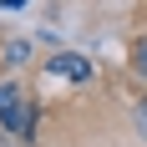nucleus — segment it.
Segmentation results:
<instances>
[{"mask_svg":"<svg viewBox=\"0 0 147 147\" xmlns=\"http://www.w3.org/2000/svg\"><path fill=\"white\" fill-rule=\"evenodd\" d=\"M0 122H5V132L36 137V112H26V91L15 81H0Z\"/></svg>","mask_w":147,"mask_h":147,"instance_id":"obj_1","label":"nucleus"},{"mask_svg":"<svg viewBox=\"0 0 147 147\" xmlns=\"http://www.w3.org/2000/svg\"><path fill=\"white\" fill-rule=\"evenodd\" d=\"M46 76H61V81H91V61L76 56V51H61V56L46 61Z\"/></svg>","mask_w":147,"mask_h":147,"instance_id":"obj_2","label":"nucleus"},{"mask_svg":"<svg viewBox=\"0 0 147 147\" xmlns=\"http://www.w3.org/2000/svg\"><path fill=\"white\" fill-rule=\"evenodd\" d=\"M30 56V41H10L5 46V61H26Z\"/></svg>","mask_w":147,"mask_h":147,"instance_id":"obj_3","label":"nucleus"},{"mask_svg":"<svg viewBox=\"0 0 147 147\" xmlns=\"http://www.w3.org/2000/svg\"><path fill=\"white\" fill-rule=\"evenodd\" d=\"M132 66H137V71L147 76V36H142V41H137V51H132Z\"/></svg>","mask_w":147,"mask_h":147,"instance_id":"obj_4","label":"nucleus"},{"mask_svg":"<svg viewBox=\"0 0 147 147\" xmlns=\"http://www.w3.org/2000/svg\"><path fill=\"white\" fill-rule=\"evenodd\" d=\"M20 5H26V0H5V10H20Z\"/></svg>","mask_w":147,"mask_h":147,"instance_id":"obj_5","label":"nucleus"},{"mask_svg":"<svg viewBox=\"0 0 147 147\" xmlns=\"http://www.w3.org/2000/svg\"><path fill=\"white\" fill-rule=\"evenodd\" d=\"M137 117H142V127H147V102H142V112H137Z\"/></svg>","mask_w":147,"mask_h":147,"instance_id":"obj_6","label":"nucleus"}]
</instances>
